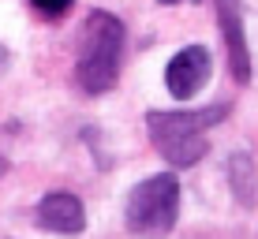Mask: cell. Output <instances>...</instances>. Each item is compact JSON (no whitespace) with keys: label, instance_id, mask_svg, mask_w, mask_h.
Here are the masks:
<instances>
[{"label":"cell","instance_id":"9","mask_svg":"<svg viewBox=\"0 0 258 239\" xmlns=\"http://www.w3.org/2000/svg\"><path fill=\"white\" fill-rule=\"evenodd\" d=\"M4 64H8V52H4V49H0V67H4Z\"/></svg>","mask_w":258,"mask_h":239},{"label":"cell","instance_id":"3","mask_svg":"<svg viewBox=\"0 0 258 239\" xmlns=\"http://www.w3.org/2000/svg\"><path fill=\"white\" fill-rule=\"evenodd\" d=\"M176 213H180V180L172 172L146 176L123 202L127 232L139 239H165L176 224Z\"/></svg>","mask_w":258,"mask_h":239},{"label":"cell","instance_id":"11","mask_svg":"<svg viewBox=\"0 0 258 239\" xmlns=\"http://www.w3.org/2000/svg\"><path fill=\"white\" fill-rule=\"evenodd\" d=\"M157 4H183V0H157Z\"/></svg>","mask_w":258,"mask_h":239},{"label":"cell","instance_id":"10","mask_svg":"<svg viewBox=\"0 0 258 239\" xmlns=\"http://www.w3.org/2000/svg\"><path fill=\"white\" fill-rule=\"evenodd\" d=\"M8 172V161H4V157H0V176H4Z\"/></svg>","mask_w":258,"mask_h":239},{"label":"cell","instance_id":"4","mask_svg":"<svg viewBox=\"0 0 258 239\" xmlns=\"http://www.w3.org/2000/svg\"><path fill=\"white\" fill-rule=\"evenodd\" d=\"M210 71H213L210 52L202 49V45H187V49H180L172 60H168L165 86H168V94H172V97L187 101V97H195L202 86L210 83Z\"/></svg>","mask_w":258,"mask_h":239},{"label":"cell","instance_id":"1","mask_svg":"<svg viewBox=\"0 0 258 239\" xmlns=\"http://www.w3.org/2000/svg\"><path fill=\"white\" fill-rule=\"evenodd\" d=\"M228 116V105H206V109H180V112H146V131L157 153L176 168H191L206 157V131Z\"/></svg>","mask_w":258,"mask_h":239},{"label":"cell","instance_id":"7","mask_svg":"<svg viewBox=\"0 0 258 239\" xmlns=\"http://www.w3.org/2000/svg\"><path fill=\"white\" fill-rule=\"evenodd\" d=\"M228 180H232V194L251 206L254 202V165H251L247 153H232V161H228Z\"/></svg>","mask_w":258,"mask_h":239},{"label":"cell","instance_id":"2","mask_svg":"<svg viewBox=\"0 0 258 239\" xmlns=\"http://www.w3.org/2000/svg\"><path fill=\"white\" fill-rule=\"evenodd\" d=\"M123 23L112 12H90L79 38V64L75 78L86 94H105L116 86L123 64Z\"/></svg>","mask_w":258,"mask_h":239},{"label":"cell","instance_id":"8","mask_svg":"<svg viewBox=\"0 0 258 239\" xmlns=\"http://www.w3.org/2000/svg\"><path fill=\"white\" fill-rule=\"evenodd\" d=\"M34 8H38L41 15H68L71 12V4H75V0H30Z\"/></svg>","mask_w":258,"mask_h":239},{"label":"cell","instance_id":"6","mask_svg":"<svg viewBox=\"0 0 258 239\" xmlns=\"http://www.w3.org/2000/svg\"><path fill=\"white\" fill-rule=\"evenodd\" d=\"M217 12H221V30H225V45H228L232 78H236V83H251V49H247L243 15H239L236 0H217Z\"/></svg>","mask_w":258,"mask_h":239},{"label":"cell","instance_id":"5","mask_svg":"<svg viewBox=\"0 0 258 239\" xmlns=\"http://www.w3.org/2000/svg\"><path fill=\"white\" fill-rule=\"evenodd\" d=\"M38 224L56 235H79L86 228V209L71 191H52L38 202Z\"/></svg>","mask_w":258,"mask_h":239}]
</instances>
